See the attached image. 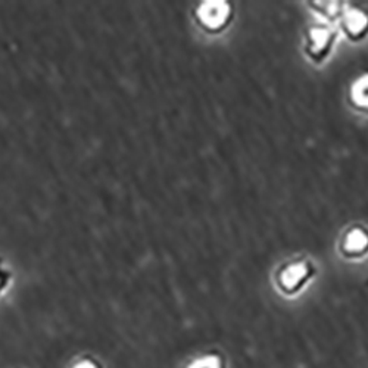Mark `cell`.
<instances>
[{"label": "cell", "mask_w": 368, "mask_h": 368, "mask_svg": "<svg viewBox=\"0 0 368 368\" xmlns=\"http://www.w3.org/2000/svg\"><path fill=\"white\" fill-rule=\"evenodd\" d=\"M228 5L226 2H206L201 6L198 15L208 28H220L228 18Z\"/></svg>", "instance_id": "6da1fadb"}, {"label": "cell", "mask_w": 368, "mask_h": 368, "mask_svg": "<svg viewBox=\"0 0 368 368\" xmlns=\"http://www.w3.org/2000/svg\"><path fill=\"white\" fill-rule=\"evenodd\" d=\"M307 267L304 264H295L292 267H289L283 275H281V283L289 290L295 289L296 286L300 285V281L305 278L307 275Z\"/></svg>", "instance_id": "7a4b0ae2"}, {"label": "cell", "mask_w": 368, "mask_h": 368, "mask_svg": "<svg viewBox=\"0 0 368 368\" xmlns=\"http://www.w3.org/2000/svg\"><path fill=\"white\" fill-rule=\"evenodd\" d=\"M345 24H346V28H348L352 34H358L367 27L368 18L361 11L351 9L345 16Z\"/></svg>", "instance_id": "3957f363"}, {"label": "cell", "mask_w": 368, "mask_h": 368, "mask_svg": "<svg viewBox=\"0 0 368 368\" xmlns=\"http://www.w3.org/2000/svg\"><path fill=\"white\" fill-rule=\"evenodd\" d=\"M368 246V236L361 230H354L346 237L345 248L351 252H361Z\"/></svg>", "instance_id": "277c9868"}, {"label": "cell", "mask_w": 368, "mask_h": 368, "mask_svg": "<svg viewBox=\"0 0 368 368\" xmlns=\"http://www.w3.org/2000/svg\"><path fill=\"white\" fill-rule=\"evenodd\" d=\"M352 98L354 100L361 105L368 107V75L361 77L352 88Z\"/></svg>", "instance_id": "5b68a950"}, {"label": "cell", "mask_w": 368, "mask_h": 368, "mask_svg": "<svg viewBox=\"0 0 368 368\" xmlns=\"http://www.w3.org/2000/svg\"><path fill=\"white\" fill-rule=\"evenodd\" d=\"M329 31L324 30V28H314L311 31V40H312V49L315 52H320L321 49H324V46L327 45L329 41Z\"/></svg>", "instance_id": "8992f818"}, {"label": "cell", "mask_w": 368, "mask_h": 368, "mask_svg": "<svg viewBox=\"0 0 368 368\" xmlns=\"http://www.w3.org/2000/svg\"><path fill=\"white\" fill-rule=\"evenodd\" d=\"M189 368H221L220 359L215 357H205V358H199L196 361H193Z\"/></svg>", "instance_id": "52a82bcc"}, {"label": "cell", "mask_w": 368, "mask_h": 368, "mask_svg": "<svg viewBox=\"0 0 368 368\" xmlns=\"http://www.w3.org/2000/svg\"><path fill=\"white\" fill-rule=\"evenodd\" d=\"M11 271L5 267V263L0 259V292L5 290V288L8 286V283L11 281Z\"/></svg>", "instance_id": "ba28073f"}, {"label": "cell", "mask_w": 368, "mask_h": 368, "mask_svg": "<svg viewBox=\"0 0 368 368\" xmlns=\"http://www.w3.org/2000/svg\"><path fill=\"white\" fill-rule=\"evenodd\" d=\"M74 368H96V365L93 362H90V361H81Z\"/></svg>", "instance_id": "9c48e42d"}]
</instances>
